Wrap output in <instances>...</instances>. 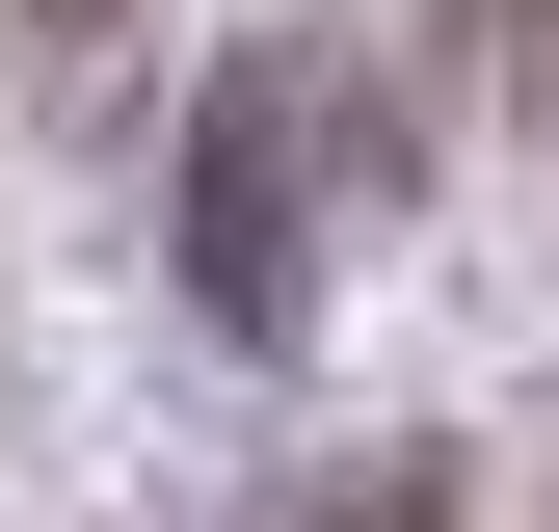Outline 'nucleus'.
<instances>
[{
    "mask_svg": "<svg viewBox=\"0 0 559 532\" xmlns=\"http://www.w3.org/2000/svg\"><path fill=\"white\" fill-rule=\"evenodd\" d=\"M27 27H133V0H27Z\"/></svg>",
    "mask_w": 559,
    "mask_h": 532,
    "instance_id": "7ed1b4c3",
    "label": "nucleus"
},
{
    "mask_svg": "<svg viewBox=\"0 0 559 532\" xmlns=\"http://www.w3.org/2000/svg\"><path fill=\"white\" fill-rule=\"evenodd\" d=\"M294 240H320V81L266 53V81H214V160H187V266H214V319H294Z\"/></svg>",
    "mask_w": 559,
    "mask_h": 532,
    "instance_id": "f257e3e1",
    "label": "nucleus"
},
{
    "mask_svg": "<svg viewBox=\"0 0 559 532\" xmlns=\"http://www.w3.org/2000/svg\"><path fill=\"white\" fill-rule=\"evenodd\" d=\"M479 27H507V81H533V107H559V0H479Z\"/></svg>",
    "mask_w": 559,
    "mask_h": 532,
    "instance_id": "f03ea898",
    "label": "nucleus"
}]
</instances>
